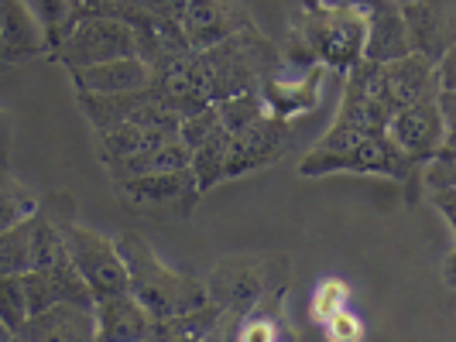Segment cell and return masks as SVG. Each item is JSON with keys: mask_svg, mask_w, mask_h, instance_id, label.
<instances>
[{"mask_svg": "<svg viewBox=\"0 0 456 342\" xmlns=\"http://www.w3.org/2000/svg\"><path fill=\"white\" fill-rule=\"evenodd\" d=\"M117 251L127 271V291L144 305V312L155 322L196 312L209 301V284L196 274L168 267L141 233H120Z\"/></svg>", "mask_w": 456, "mask_h": 342, "instance_id": "cell-1", "label": "cell"}, {"mask_svg": "<svg viewBox=\"0 0 456 342\" xmlns=\"http://www.w3.org/2000/svg\"><path fill=\"white\" fill-rule=\"evenodd\" d=\"M367 7H320L313 4L302 18V42L313 62L330 72H350L364 59Z\"/></svg>", "mask_w": 456, "mask_h": 342, "instance_id": "cell-2", "label": "cell"}, {"mask_svg": "<svg viewBox=\"0 0 456 342\" xmlns=\"http://www.w3.org/2000/svg\"><path fill=\"white\" fill-rule=\"evenodd\" d=\"M378 175V179H395L405 182L411 175L409 158L391 144V137L381 134L361 137L346 147H313L298 161L302 179H322V175Z\"/></svg>", "mask_w": 456, "mask_h": 342, "instance_id": "cell-3", "label": "cell"}, {"mask_svg": "<svg viewBox=\"0 0 456 342\" xmlns=\"http://www.w3.org/2000/svg\"><path fill=\"white\" fill-rule=\"evenodd\" d=\"M55 62H62L69 72L76 68L96 66L107 59H120V55H137V35L134 28L117 18V14H86V18H72L66 35L59 38Z\"/></svg>", "mask_w": 456, "mask_h": 342, "instance_id": "cell-4", "label": "cell"}, {"mask_svg": "<svg viewBox=\"0 0 456 342\" xmlns=\"http://www.w3.org/2000/svg\"><path fill=\"white\" fill-rule=\"evenodd\" d=\"M59 233H62V247H66L72 267L90 288L93 301L127 291V271H124V260L117 251V240L76 223L72 216L59 219Z\"/></svg>", "mask_w": 456, "mask_h": 342, "instance_id": "cell-5", "label": "cell"}, {"mask_svg": "<svg viewBox=\"0 0 456 342\" xmlns=\"http://www.w3.org/2000/svg\"><path fill=\"white\" fill-rule=\"evenodd\" d=\"M374 62L361 59L357 66L346 72V90H343V103L330 131L320 137L316 147H346L361 137L381 134L388 123L391 110L381 103V96L374 90Z\"/></svg>", "mask_w": 456, "mask_h": 342, "instance_id": "cell-6", "label": "cell"}, {"mask_svg": "<svg viewBox=\"0 0 456 342\" xmlns=\"http://www.w3.org/2000/svg\"><path fill=\"white\" fill-rule=\"evenodd\" d=\"M114 188L117 199L141 216H175V219L192 216V209L203 195L189 164L172 168V171H155V175L120 179V182H114Z\"/></svg>", "mask_w": 456, "mask_h": 342, "instance_id": "cell-7", "label": "cell"}, {"mask_svg": "<svg viewBox=\"0 0 456 342\" xmlns=\"http://www.w3.org/2000/svg\"><path fill=\"white\" fill-rule=\"evenodd\" d=\"M385 134L409 158L411 168H419L426 158H433V151L443 140H453V123H446V116L439 114L433 92H429L409 107L395 110L385 123Z\"/></svg>", "mask_w": 456, "mask_h": 342, "instance_id": "cell-8", "label": "cell"}, {"mask_svg": "<svg viewBox=\"0 0 456 342\" xmlns=\"http://www.w3.org/2000/svg\"><path fill=\"white\" fill-rule=\"evenodd\" d=\"M292 131H289V120H278V116L265 114L261 120H254L251 127L230 134L227 147V164H224V182L230 179H244L257 168H268L278 164L292 151Z\"/></svg>", "mask_w": 456, "mask_h": 342, "instance_id": "cell-9", "label": "cell"}, {"mask_svg": "<svg viewBox=\"0 0 456 342\" xmlns=\"http://www.w3.org/2000/svg\"><path fill=\"white\" fill-rule=\"evenodd\" d=\"M374 90L391 114L409 107L415 99L433 92V59L409 52L402 59H391L374 68Z\"/></svg>", "mask_w": 456, "mask_h": 342, "instance_id": "cell-10", "label": "cell"}, {"mask_svg": "<svg viewBox=\"0 0 456 342\" xmlns=\"http://www.w3.org/2000/svg\"><path fill=\"white\" fill-rule=\"evenodd\" d=\"M183 38L189 48H209L248 28V14L233 0H185Z\"/></svg>", "mask_w": 456, "mask_h": 342, "instance_id": "cell-11", "label": "cell"}, {"mask_svg": "<svg viewBox=\"0 0 456 342\" xmlns=\"http://www.w3.org/2000/svg\"><path fill=\"white\" fill-rule=\"evenodd\" d=\"M18 339L35 342H90L96 339V319H93V305L86 301H55L42 312H35L24 322Z\"/></svg>", "mask_w": 456, "mask_h": 342, "instance_id": "cell-12", "label": "cell"}, {"mask_svg": "<svg viewBox=\"0 0 456 342\" xmlns=\"http://www.w3.org/2000/svg\"><path fill=\"white\" fill-rule=\"evenodd\" d=\"M405 28H409L411 52L439 59L453 48V0H411L402 4Z\"/></svg>", "mask_w": 456, "mask_h": 342, "instance_id": "cell-13", "label": "cell"}, {"mask_svg": "<svg viewBox=\"0 0 456 342\" xmlns=\"http://www.w3.org/2000/svg\"><path fill=\"white\" fill-rule=\"evenodd\" d=\"M76 92L86 96H110V92H131L144 90L155 83V68L144 62V55H120V59H107L96 66L76 68L72 72Z\"/></svg>", "mask_w": 456, "mask_h": 342, "instance_id": "cell-14", "label": "cell"}, {"mask_svg": "<svg viewBox=\"0 0 456 342\" xmlns=\"http://www.w3.org/2000/svg\"><path fill=\"white\" fill-rule=\"evenodd\" d=\"M0 52L7 66L52 52L45 28L24 0H0Z\"/></svg>", "mask_w": 456, "mask_h": 342, "instance_id": "cell-15", "label": "cell"}, {"mask_svg": "<svg viewBox=\"0 0 456 342\" xmlns=\"http://www.w3.org/2000/svg\"><path fill=\"white\" fill-rule=\"evenodd\" d=\"M411 52L409 28H405V14L402 4L391 0H374L367 7V31H364V59L381 66L391 59H402Z\"/></svg>", "mask_w": 456, "mask_h": 342, "instance_id": "cell-16", "label": "cell"}, {"mask_svg": "<svg viewBox=\"0 0 456 342\" xmlns=\"http://www.w3.org/2000/svg\"><path fill=\"white\" fill-rule=\"evenodd\" d=\"M93 319H96V339L107 342L151 339V325H155V319L131 291L93 301Z\"/></svg>", "mask_w": 456, "mask_h": 342, "instance_id": "cell-17", "label": "cell"}, {"mask_svg": "<svg viewBox=\"0 0 456 342\" xmlns=\"http://www.w3.org/2000/svg\"><path fill=\"white\" fill-rule=\"evenodd\" d=\"M322 66H309L302 79H281V76H268L265 79V110L278 120H296V116L313 114L320 107L322 90Z\"/></svg>", "mask_w": 456, "mask_h": 342, "instance_id": "cell-18", "label": "cell"}, {"mask_svg": "<svg viewBox=\"0 0 456 342\" xmlns=\"http://www.w3.org/2000/svg\"><path fill=\"white\" fill-rule=\"evenodd\" d=\"M172 134L175 131H168V127H148V123H134V120L107 123V127H96V158L103 168H110L117 161L141 155L161 140H168Z\"/></svg>", "mask_w": 456, "mask_h": 342, "instance_id": "cell-19", "label": "cell"}, {"mask_svg": "<svg viewBox=\"0 0 456 342\" xmlns=\"http://www.w3.org/2000/svg\"><path fill=\"white\" fill-rule=\"evenodd\" d=\"M189 164V147H185L179 134H172L168 140H161L155 147L131 155V158L117 161L107 168V175L120 182V179H134V175H155V171H172V168H185Z\"/></svg>", "mask_w": 456, "mask_h": 342, "instance_id": "cell-20", "label": "cell"}, {"mask_svg": "<svg viewBox=\"0 0 456 342\" xmlns=\"http://www.w3.org/2000/svg\"><path fill=\"white\" fill-rule=\"evenodd\" d=\"M227 147H230V131L224 123H216L209 134L189 151V171L200 185V192H209L224 182V164H227Z\"/></svg>", "mask_w": 456, "mask_h": 342, "instance_id": "cell-21", "label": "cell"}, {"mask_svg": "<svg viewBox=\"0 0 456 342\" xmlns=\"http://www.w3.org/2000/svg\"><path fill=\"white\" fill-rule=\"evenodd\" d=\"M38 203H42V199H38L28 185L18 182V179L11 175L7 164H0V233L24 223L28 216H35V212H38Z\"/></svg>", "mask_w": 456, "mask_h": 342, "instance_id": "cell-22", "label": "cell"}, {"mask_svg": "<svg viewBox=\"0 0 456 342\" xmlns=\"http://www.w3.org/2000/svg\"><path fill=\"white\" fill-rule=\"evenodd\" d=\"M213 110H216V120L227 127L230 134H237V131L251 127L254 120H261V116L268 114V110H265V99L251 90L233 92V96L216 99V103H213Z\"/></svg>", "mask_w": 456, "mask_h": 342, "instance_id": "cell-23", "label": "cell"}, {"mask_svg": "<svg viewBox=\"0 0 456 342\" xmlns=\"http://www.w3.org/2000/svg\"><path fill=\"white\" fill-rule=\"evenodd\" d=\"M31 267V216L0 233V277L24 274Z\"/></svg>", "mask_w": 456, "mask_h": 342, "instance_id": "cell-24", "label": "cell"}, {"mask_svg": "<svg viewBox=\"0 0 456 342\" xmlns=\"http://www.w3.org/2000/svg\"><path fill=\"white\" fill-rule=\"evenodd\" d=\"M28 315H31V308H28V295H24L21 274L0 277V325L11 332V339L21 336Z\"/></svg>", "mask_w": 456, "mask_h": 342, "instance_id": "cell-25", "label": "cell"}, {"mask_svg": "<svg viewBox=\"0 0 456 342\" xmlns=\"http://www.w3.org/2000/svg\"><path fill=\"white\" fill-rule=\"evenodd\" d=\"M422 185H426V192H436V188H456L453 140H443V144L433 151V158L422 161Z\"/></svg>", "mask_w": 456, "mask_h": 342, "instance_id": "cell-26", "label": "cell"}, {"mask_svg": "<svg viewBox=\"0 0 456 342\" xmlns=\"http://www.w3.org/2000/svg\"><path fill=\"white\" fill-rule=\"evenodd\" d=\"M31 11H35V18L42 21L48 35V45L55 48L59 45V38L66 35V28L72 24V11H69V0H24Z\"/></svg>", "mask_w": 456, "mask_h": 342, "instance_id": "cell-27", "label": "cell"}, {"mask_svg": "<svg viewBox=\"0 0 456 342\" xmlns=\"http://www.w3.org/2000/svg\"><path fill=\"white\" fill-rule=\"evenodd\" d=\"M346 301H350V288L343 284L340 277H326L316 288V298H313V315L326 322L330 315H337L340 308H346Z\"/></svg>", "mask_w": 456, "mask_h": 342, "instance_id": "cell-28", "label": "cell"}, {"mask_svg": "<svg viewBox=\"0 0 456 342\" xmlns=\"http://www.w3.org/2000/svg\"><path fill=\"white\" fill-rule=\"evenodd\" d=\"M322 325H326V336H330V339H337V342L364 339V325H361V319H357L350 308H340L337 315H330Z\"/></svg>", "mask_w": 456, "mask_h": 342, "instance_id": "cell-29", "label": "cell"}, {"mask_svg": "<svg viewBox=\"0 0 456 342\" xmlns=\"http://www.w3.org/2000/svg\"><path fill=\"white\" fill-rule=\"evenodd\" d=\"M429 195V203L439 209V216L446 219V229H450V236H456V188H436V192H426Z\"/></svg>", "mask_w": 456, "mask_h": 342, "instance_id": "cell-30", "label": "cell"}, {"mask_svg": "<svg viewBox=\"0 0 456 342\" xmlns=\"http://www.w3.org/2000/svg\"><path fill=\"white\" fill-rule=\"evenodd\" d=\"M11 151H14V120L7 110H0V164H11Z\"/></svg>", "mask_w": 456, "mask_h": 342, "instance_id": "cell-31", "label": "cell"}, {"mask_svg": "<svg viewBox=\"0 0 456 342\" xmlns=\"http://www.w3.org/2000/svg\"><path fill=\"white\" fill-rule=\"evenodd\" d=\"M320 7H370L374 0H313Z\"/></svg>", "mask_w": 456, "mask_h": 342, "instance_id": "cell-32", "label": "cell"}, {"mask_svg": "<svg viewBox=\"0 0 456 342\" xmlns=\"http://www.w3.org/2000/svg\"><path fill=\"white\" fill-rule=\"evenodd\" d=\"M7 339H11V332H7L4 325H0V342H7Z\"/></svg>", "mask_w": 456, "mask_h": 342, "instance_id": "cell-33", "label": "cell"}, {"mask_svg": "<svg viewBox=\"0 0 456 342\" xmlns=\"http://www.w3.org/2000/svg\"><path fill=\"white\" fill-rule=\"evenodd\" d=\"M4 66H7V59H4V52H0V68H4Z\"/></svg>", "mask_w": 456, "mask_h": 342, "instance_id": "cell-34", "label": "cell"}, {"mask_svg": "<svg viewBox=\"0 0 456 342\" xmlns=\"http://www.w3.org/2000/svg\"><path fill=\"white\" fill-rule=\"evenodd\" d=\"M391 4H411V0H391Z\"/></svg>", "mask_w": 456, "mask_h": 342, "instance_id": "cell-35", "label": "cell"}]
</instances>
